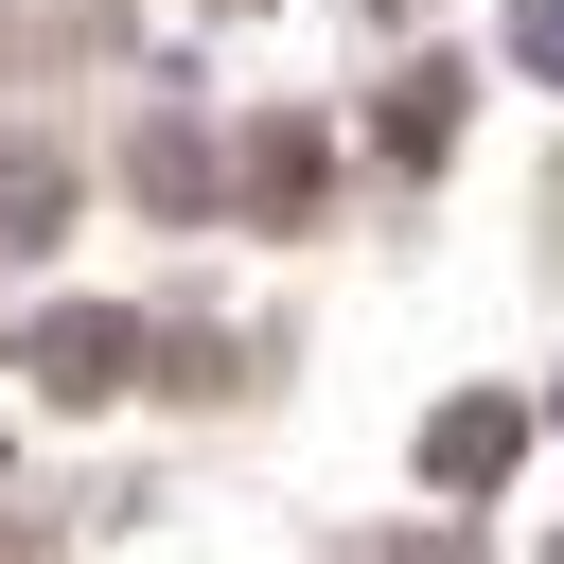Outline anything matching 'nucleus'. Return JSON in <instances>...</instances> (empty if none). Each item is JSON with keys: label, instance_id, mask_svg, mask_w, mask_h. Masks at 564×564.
<instances>
[{"label": "nucleus", "instance_id": "nucleus-1", "mask_svg": "<svg viewBox=\"0 0 564 564\" xmlns=\"http://www.w3.org/2000/svg\"><path fill=\"white\" fill-rule=\"evenodd\" d=\"M511 53H529V70L564 88V0H511Z\"/></svg>", "mask_w": 564, "mask_h": 564}]
</instances>
